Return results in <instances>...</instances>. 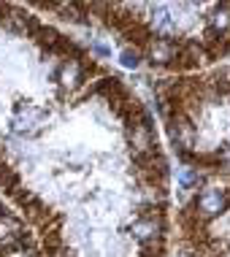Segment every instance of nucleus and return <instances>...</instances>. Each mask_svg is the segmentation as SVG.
I'll use <instances>...</instances> for the list:
<instances>
[{"label": "nucleus", "instance_id": "nucleus-1", "mask_svg": "<svg viewBox=\"0 0 230 257\" xmlns=\"http://www.w3.org/2000/svg\"><path fill=\"white\" fill-rule=\"evenodd\" d=\"M0 195L44 257L171 254V165L149 106L19 3H0Z\"/></svg>", "mask_w": 230, "mask_h": 257}, {"label": "nucleus", "instance_id": "nucleus-2", "mask_svg": "<svg viewBox=\"0 0 230 257\" xmlns=\"http://www.w3.org/2000/svg\"><path fill=\"white\" fill-rule=\"evenodd\" d=\"M33 11L97 25L125 65L165 76L208 71L230 57V3H36Z\"/></svg>", "mask_w": 230, "mask_h": 257}, {"label": "nucleus", "instance_id": "nucleus-3", "mask_svg": "<svg viewBox=\"0 0 230 257\" xmlns=\"http://www.w3.org/2000/svg\"><path fill=\"white\" fill-rule=\"evenodd\" d=\"M173 157L203 179L230 182V62L152 81Z\"/></svg>", "mask_w": 230, "mask_h": 257}, {"label": "nucleus", "instance_id": "nucleus-4", "mask_svg": "<svg viewBox=\"0 0 230 257\" xmlns=\"http://www.w3.org/2000/svg\"><path fill=\"white\" fill-rule=\"evenodd\" d=\"M173 257H230V182L198 179L176 208Z\"/></svg>", "mask_w": 230, "mask_h": 257}, {"label": "nucleus", "instance_id": "nucleus-5", "mask_svg": "<svg viewBox=\"0 0 230 257\" xmlns=\"http://www.w3.org/2000/svg\"><path fill=\"white\" fill-rule=\"evenodd\" d=\"M0 257H44V249L30 225L3 200H0Z\"/></svg>", "mask_w": 230, "mask_h": 257}]
</instances>
